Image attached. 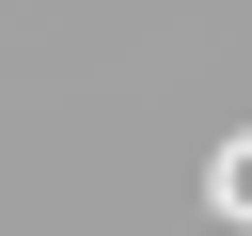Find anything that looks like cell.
<instances>
[{"mask_svg":"<svg viewBox=\"0 0 252 236\" xmlns=\"http://www.w3.org/2000/svg\"><path fill=\"white\" fill-rule=\"evenodd\" d=\"M205 220H252V126H236V142L205 157Z\"/></svg>","mask_w":252,"mask_h":236,"instance_id":"1","label":"cell"}]
</instances>
